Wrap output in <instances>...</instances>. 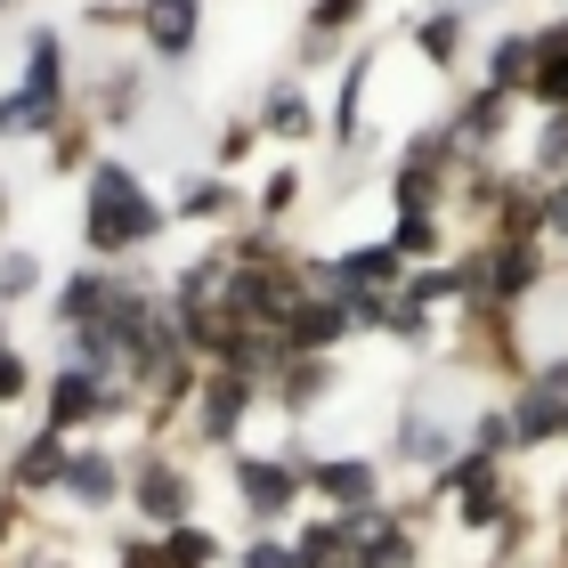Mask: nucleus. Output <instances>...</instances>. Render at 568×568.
I'll list each match as a JSON object with an SVG mask.
<instances>
[{
    "mask_svg": "<svg viewBox=\"0 0 568 568\" xmlns=\"http://www.w3.org/2000/svg\"><path fill=\"white\" fill-rule=\"evenodd\" d=\"M131 504H139V520L179 528V520H187V504H195V487H187V471H179V463L139 455V463H131Z\"/></svg>",
    "mask_w": 568,
    "mask_h": 568,
    "instance_id": "nucleus-4",
    "label": "nucleus"
},
{
    "mask_svg": "<svg viewBox=\"0 0 568 568\" xmlns=\"http://www.w3.org/2000/svg\"><path fill=\"white\" fill-rule=\"evenodd\" d=\"M325 382H333L325 357H293V366L276 374V390H284V406H317V398H325Z\"/></svg>",
    "mask_w": 568,
    "mask_h": 568,
    "instance_id": "nucleus-17",
    "label": "nucleus"
},
{
    "mask_svg": "<svg viewBox=\"0 0 568 568\" xmlns=\"http://www.w3.org/2000/svg\"><path fill=\"white\" fill-rule=\"evenodd\" d=\"M244 568H301V560H293V545H276V536H252V545H244Z\"/></svg>",
    "mask_w": 568,
    "mask_h": 568,
    "instance_id": "nucleus-30",
    "label": "nucleus"
},
{
    "mask_svg": "<svg viewBox=\"0 0 568 568\" xmlns=\"http://www.w3.org/2000/svg\"><path fill=\"white\" fill-rule=\"evenodd\" d=\"M163 227H171V212H163V203H154V195L139 187V171H131V163H98V171H90L82 236H90V252H98V261H122V252L154 244Z\"/></svg>",
    "mask_w": 568,
    "mask_h": 568,
    "instance_id": "nucleus-1",
    "label": "nucleus"
},
{
    "mask_svg": "<svg viewBox=\"0 0 568 568\" xmlns=\"http://www.w3.org/2000/svg\"><path fill=\"white\" fill-rule=\"evenodd\" d=\"M357 568H415V536H406V528H390L374 552H357Z\"/></svg>",
    "mask_w": 568,
    "mask_h": 568,
    "instance_id": "nucleus-26",
    "label": "nucleus"
},
{
    "mask_svg": "<svg viewBox=\"0 0 568 568\" xmlns=\"http://www.w3.org/2000/svg\"><path fill=\"white\" fill-rule=\"evenodd\" d=\"M252 390H261V382H244L236 366H212V374L195 382V430H203V447H227V438L244 430Z\"/></svg>",
    "mask_w": 568,
    "mask_h": 568,
    "instance_id": "nucleus-3",
    "label": "nucleus"
},
{
    "mask_svg": "<svg viewBox=\"0 0 568 568\" xmlns=\"http://www.w3.org/2000/svg\"><path fill=\"white\" fill-rule=\"evenodd\" d=\"M536 49H545V41H536ZM528 98H536V106H552V114H568V49H545V65H536Z\"/></svg>",
    "mask_w": 568,
    "mask_h": 568,
    "instance_id": "nucleus-18",
    "label": "nucleus"
},
{
    "mask_svg": "<svg viewBox=\"0 0 568 568\" xmlns=\"http://www.w3.org/2000/svg\"><path fill=\"white\" fill-rule=\"evenodd\" d=\"M261 122H268L276 139H308V131H317V114H308V98H301L293 82H276V90H268V106H261Z\"/></svg>",
    "mask_w": 568,
    "mask_h": 568,
    "instance_id": "nucleus-14",
    "label": "nucleus"
},
{
    "mask_svg": "<svg viewBox=\"0 0 568 568\" xmlns=\"http://www.w3.org/2000/svg\"><path fill=\"white\" fill-rule=\"evenodd\" d=\"M203 33V0H139V41L154 49V58H187Z\"/></svg>",
    "mask_w": 568,
    "mask_h": 568,
    "instance_id": "nucleus-7",
    "label": "nucleus"
},
{
    "mask_svg": "<svg viewBox=\"0 0 568 568\" xmlns=\"http://www.w3.org/2000/svg\"><path fill=\"white\" fill-rule=\"evenodd\" d=\"M438 9H455V17H471V9H479V0H438Z\"/></svg>",
    "mask_w": 568,
    "mask_h": 568,
    "instance_id": "nucleus-33",
    "label": "nucleus"
},
{
    "mask_svg": "<svg viewBox=\"0 0 568 568\" xmlns=\"http://www.w3.org/2000/svg\"><path fill=\"white\" fill-rule=\"evenodd\" d=\"M0 9H9V0H0Z\"/></svg>",
    "mask_w": 568,
    "mask_h": 568,
    "instance_id": "nucleus-35",
    "label": "nucleus"
},
{
    "mask_svg": "<svg viewBox=\"0 0 568 568\" xmlns=\"http://www.w3.org/2000/svg\"><path fill=\"white\" fill-rule=\"evenodd\" d=\"M227 203H236V187H220V179H187V187H179V220H220Z\"/></svg>",
    "mask_w": 568,
    "mask_h": 568,
    "instance_id": "nucleus-19",
    "label": "nucleus"
},
{
    "mask_svg": "<svg viewBox=\"0 0 568 568\" xmlns=\"http://www.w3.org/2000/svg\"><path fill=\"white\" fill-rule=\"evenodd\" d=\"M357 9H366V0H317V9H308V24H317V33H342Z\"/></svg>",
    "mask_w": 568,
    "mask_h": 568,
    "instance_id": "nucleus-31",
    "label": "nucleus"
},
{
    "mask_svg": "<svg viewBox=\"0 0 568 568\" xmlns=\"http://www.w3.org/2000/svg\"><path fill=\"white\" fill-rule=\"evenodd\" d=\"M447 293H463V284H455V268H423L415 284H406V301H415V308H430V301H447Z\"/></svg>",
    "mask_w": 568,
    "mask_h": 568,
    "instance_id": "nucleus-28",
    "label": "nucleus"
},
{
    "mask_svg": "<svg viewBox=\"0 0 568 568\" xmlns=\"http://www.w3.org/2000/svg\"><path fill=\"white\" fill-rule=\"evenodd\" d=\"M308 487L333 504V511H366V504H382V471L366 455H333V463H317L308 471Z\"/></svg>",
    "mask_w": 568,
    "mask_h": 568,
    "instance_id": "nucleus-8",
    "label": "nucleus"
},
{
    "mask_svg": "<svg viewBox=\"0 0 568 568\" xmlns=\"http://www.w3.org/2000/svg\"><path fill=\"white\" fill-rule=\"evenodd\" d=\"M122 568H171L163 545H122Z\"/></svg>",
    "mask_w": 568,
    "mask_h": 568,
    "instance_id": "nucleus-32",
    "label": "nucleus"
},
{
    "mask_svg": "<svg viewBox=\"0 0 568 568\" xmlns=\"http://www.w3.org/2000/svg\"><path fill=\"white\" fill-rule=\"evenodd\" d=\"M536 179H552V187L568 179V114H552L545 139H536Z\"/></svg>",
    "mask_w": 568,
    "mask_h": 568,
    "instance_id": "nucleus-21",
    "label": "nucleus"
},
{
    "mask_svg": "<svg viewBox=\"0 0 568 568\" xmlns=\"http://www.w3.org/2000/svg\"><path fill=\"white\" fill-rule=\"evenodd\" d=\"M0 545H9V511H0Z\"/></svg>",
    "mask_w": 568,
    "mask_h": 568,
    "instance_id": "nucleus-34",
    "label": "nucleus"
},
{
    "mask_svg": "<svg viewBox=\"0 0 568 568\" xmlns=\"http://www.w3.org/2000/svg\"><path fill=\"white\" fill-rule=\"evenodd\" d=\"M366 73H374V65L357 58V65H349V82H342V106H333V131H342V139H357V106H366Z\"/></svg>",
    "mask_w": 568,
    "mask_h": 568,
    "instance_id": "nucleus-24",
    "label": "nucleus"
},
{
    "mask_svg": "<svg viewBox=\"0 0 568 568\" xmlns=\"http://www.w3.org/2000/svg\"><path fill=\"white\" fill-rule=\"evenodd\" d=\"M24 390H33V374H24V357H17L9 342H0V406H17Z\"/></svg>",
    "mask_w": 568,
    "mask_h": 568,
    "instance_id": "nucleus-29",
    "label": "nucleus"
},
{
    "mask_svg": "<svg viewBox=\"0 0 568 568\" xmlns=\"http://www.w3.org/2000/svg\"><path fill=\"white\" fill-rule=\"evenodd\" d=\"M58 496L73 504V511H114L122 496H131V471L106 455V447H73V463H65V487Z\"/></svg>",
    "mask_w": 568,
    "mask_h": 568,
    "instance_id": "nucleus-5",
    "label": "nucleus"
},
{
    "mask_svg": "<svg viewBox=\"0 0 568 568\" xmlns=\"http://www.w3.org/2000/svg\"><path fill=\"white\" fill-rule=\"evenodd\" d=\"M293 560H301V568H349V536H342V520H333V511H325V520H308V528L293 536Z\"/></svg>",
    "mask_w": 568,
    "mask_h": 568,
    "instance_id": "nucleus-13",
    "label": "nucleus"
},
{
    "mask_svg": "<svg viewBox=\"0 0 568 568\" xmlns=\"http://www.w3.org/2000/svg\"><path fill=\"white\" fill-rule=\"evenodd\" d=\"M496 131H504V90H479L471 106L455 114V146H487Z\"/></svg>",
    "mask_w": 568,
    "mask_h": 568,
    "instance_id": "nucleus-15",
    "label": "nucleus"
},
{
    "mask_svg": "<svg viewBox=\"0 0 568 568\" xmlns=\"http://www.w3.org/2000/svg\"><path fill=\"white\" fill-rule=\"evenodd\" d=\"M536 65H545V49H536V33H504L496 49H487V90H528L536 82Z\"/></svg>",
    "mask_w": 568,
    "mask_h": 568,
    "instance_id": "nucleus-12",
    "label": "nucleus"
},
{
    "mask_svg": "<svg viewBox=\"0 0 568 568\" xmlns=\"http://www.w3.org/2000/svg\"><path fill=\"white\" fill-rule=\"evenodd\" d=\"M430 179H438V171H423V163H398V179H390V203H398V212H430V195H438Z\"/></svg>",
    "mask_w": 568,
    "mask_h": 568,
    "instance_id": "nucleus-22",
    "label": "nucleus"
},
{
    "mask_svg": "<svg viewBox=\"0 0 568 568\" xmlns=\"http://www.w3.org/2000/svg\"><path fill=\"white\" fill-rule=\"evenodd\" d=\"M114 293H122V276L82 268V276H65V284H58V308H49V317H58L65 333H82V325H98V317L114 308Z\"/></svg>",
    "mask_w": 568,
    "mask_h": 568,
    "instance_id": "nucleus-10",
    "label": "nucleus"
},
{
    "mask_svg": "<svg viewBox=\"0 0 568 568\" xmlns=\"http://www.w3.org/2000/svg\"><path fill=\"white\" fill-rule=\"evenodd\" d=\"M293 195H301V171H268V187H261V220L293 212Z\"/></svg>",
    "mask_w": 568,
    "mask_h": 568,
    "instance_id": "nucleus-27",
    "label": "nucleus"
},
{
    "mask_svg": "<svg viewBox=\"0 0 568 568\" xmlns=\"http://www.w3.org/2000/svg\"><path fill=\"white\" fill-rule=\"evenodd\" d=\"M65 463H73V438L65 430H33L9 463V487L17 496H41V487H65Z\"/></svg>",
    "mask_w": 568,
    "mask_h": 568,
    "instance_id": "nucleus-9",
    "label": "nucleus"
},
{
    "mask_svg": "<svg viewBox=\"0 0 568 568\" xmlns=\"http://www.w3.org/2000/svg\"><path fill=\"white\" fill-rule=\"evenodd\" d=\"M58 114H65V41L41 24L24 41V82L0 90V139H41L58 131Z\"/></svg>",
    "mask_w": 568,
    "mask_h": 568,
    "instance_id": "nucleus-2",
    "label": "nucleus"
},
{
    "mask_svg": "<svg viewBox=\"0 0 568 568\" xmlns=\"http://www.w3.org/2000/svg\"><path fill=\"white\" fill-rule=\"evenodd\" d=\"M455 41H463V17L438 9V17L423 24V58H430V65H455Z\"/></svg>",
    "mask_w": 568,
    "mask_h": 568,
    "instance_id": "nucleus-23",
    "label": "nucleus"
},
{
    "mask_svg": "<svg viewBox=\"0 0 568 568\" xmlns=\"http://www.w3.org/2000/svg\"><path fill=\"white\" fill-rule=\"evenodd\" d=\"M33 284H41V261H33V252H9V261H0V301H24Z\"/></svg>",
    "mask_w": 568,
    "mask_h": 568,
    "instance_id": "nucleus-25",
    "label": "nucleus"
},
{
    "mask_svg": "<svg viewBox=\"0 0 568 568\" xmlns=\"http://www.w3.org/2000/svg\"><path fill=\"white\" fill-rule=\"evenodd\" d=\"M390 244L406 252V261H430V252H438V220H430V212H398Z\"/></svg>",
    "mask_w": 568,
    "mask_h": 568,
    "instance_id": "nucleus-20",
    "label": "nucleus"
},
{
    "mask_svg": "<svg viewBox=\"0 0 568 568\" xmlns=\"http://www.w3.org/2000/svg\"><path fill=\"white\" fill-rule=\"evenodd\" d=\"M236 496L252 520H284L301 504V471L293 463H268V455H236Z\"/></svg>",
    "mask_w": 568,
    "mask_h": 568,
    "instance_id": "nucleus-6",
    "label": "nucleus"
},
{
    "mask_svg": "<svg viewBox=\"0 0 568 568\" xmlns=\"http://www.w3.org/2000/svg\"><path fill=\"white\" fill-rule=\"evenodd\" d=\"M455 447H463V438L438 423L430 406H406V415H398V455H406V463H438V471H447Z\"/></svg>",
    "mask_w": 568,
    "mask_h": 568,
    "instance_id": "nucleus-11",
    "label": "nucleus"
},
{
    "mask_svg": "<svg viewBox=\"0 0 568 568\" xmlns=\"http://www.w3.org/2000/svg\"><path fill=\"white\" fill-rule=\"evenodd\" d=\"M163 552H171V568H212L220 560V536L195 528V520H179V528H163Z\"/></svg>",
    "mask_w": 568,
    "mask_h": 568,
    "instance_id": "nucleus-16",
    "label": "nucleus"
}]
</instances>
